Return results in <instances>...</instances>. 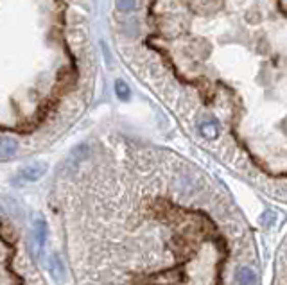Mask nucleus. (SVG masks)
Here are the masks:
<instances>
[{"label": "nucleus", "mask_w": 287, "mask_h": 285, "mask_svg": "<svg viewBox=\"0 0 287 285\" xmlns=\"http://www.w3.org/2000/svg\"><path fill=\"white\" fill-rule=\"evenodd\" d=\"M239 285H253L255 283V273L250 267H241L237 273Z\"/></svg>", "instance_id": "1"}, {"label": "nucleus", "mask_w": 287, "mask_h": 285, "mask_svg": "<svg viewBox=\"0 0 287 285\" xmlns=\"http://www.w3.org/2000/svg\"><path fill=\"white\" fill-rule=\"evenodd\" d=\"M16 151V144L11 138H0V158H9Z\"/></svg>", "instance_id": "2"}, {"label": "nucleus", "mask_w": 287, "mask_h": 285, "mask_svg": "<svg viewBox=\"0 0 287 285\" xmlns=\"http://www.w3.org/2000/svg\"><path fill=\"white\" fill-rule=\"evenodd\" d=\"M199 131H201L206 138H214L217 135V126H216V122H203L201 126H199Z\"/></svg>", "instance_id": "3"}, {"label": "nucleus", "mask_w": 287, "mask_h": 285, "mask_svg": "<svg viewBox=\"0 0 287 285\" xmlns=\"http://www.w3.org/2000/svg\"><path fill=\"white\" fill-rule=\"evenodd\" d=\"M117 6L120 11H129V9H133L135 0H117Z\"/></svg>", "instance_id": "4"}, {"label": "nucleus", "mask_w": 287, "mask_h": 285, "mask_svg": "<svg viewBox=\"0 0 287 285\" xmlns=\"http://www.w3.org/2000/svg\"><path fill=\"white\" fill-rule=\"evenodd\" d=\"M117 93H119L120 99H127V95H129V88H127L124 83H117Z\"/></svg>", "instance_id": "5"}]
</instances>
